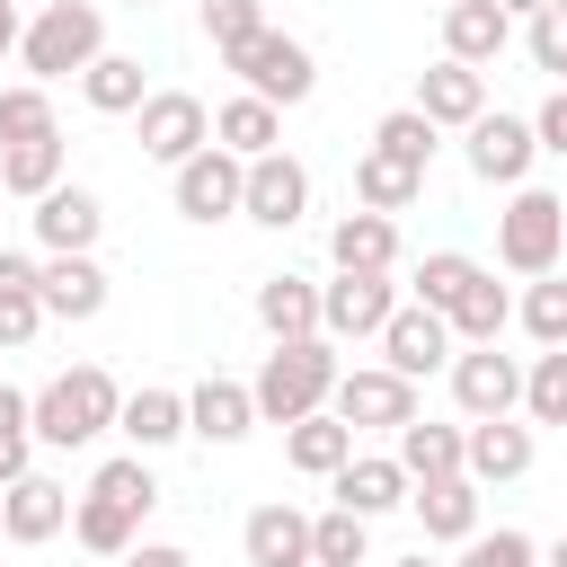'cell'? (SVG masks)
I'll list each match as a JSON object with an SVG mask.
<instances>
[{
    "label": "cell",
    "mask_w": 567,
    "mask_h": 567,
    "mask_svg": "<svg viewBox=\"0 0 567 567\" xmlns=\"http://www.w3.org/2000/svg\"><path fill=\"white\" fill-rule=\"evenodd\" d=\"M452 399H461V416L470 425H487V416H514L523 408V363L514 354H496V346H452Z\"/></svg>",
    "instance_id": "9c48e42d"
},
{
    "label": "cell",
    "mask_w": 567,
    "mask_h": 567,
    "mask_svg": "<svg viewBox=\"0 0 567 567\" xmlns=\"http://www.w3.org/2000/svg\"><path fill=\"white\" fill-rule=\"evenodd\" d=\"M328 416H346L354 434H399V425H416V381H399L390 363H354V372H337Z\"/></svg>",
    "instance_id": "52a82bcc"
},
{
    "label": "cell",
    "mask_w": 567,
    "mask_h": 567,
    "mask_svg": "<svg viewBox=\"0 0 567 567\" xmlns=\"http://www.w3.org/2000/svg\"><path fill=\"white\" fill-rule=\"evenodd\" d=\"M558 204H567V195H558Z\"/></svg>",
    "instance_id": "11a10c76"
},
{
    "label": "cell",
    "mask_w": 567,
    "mask_h": 567,
    "mask_svg": "<svg viewBox=\"0 0 567 567\" xmlns=\"http://www.w3.org/2000/svg\"><path fill=\"white\" fill-rule=\"evenodd\" d=\"M115 567H195V558H186L177 540H133V549H124Z\"/></svg>",
    "instance_id": "c3c4849f"
},
{
    "label": "cell",
    "mask_w": 567,
    "mask_h": 567,
    "mask_svg": "<svg viewBox=\"0 0 567 567\" xmlns=\"http://www.w3.org/2000/svg\"><path fill=\"white\" fill-rule=\"evenodd\" d=\"M71 540H80L89 558H124V549L142 540V514H124V505H106V496H71Z\"/></svg>",
    "instance_id": "e575fe53"
},
{
    "label": "cell",
    "mask_w": 567,
    "mask_h": 567,
    "mask_svg": "<svg viewBox=\"0 0 567 567\" xmlns=\"http://www.w3.org/2000/svg\"><path fill=\"white\" fill-rule=\"evenodd\" d=\"M328 487H337V505H346V514H363V523H372V514H399V505H408V470H399L390 452H354V461H346V470H337Z\"/></svg>",
    "instance_id": "d4e9b609"
},
{
    "label": "cell",
    "mask_w": 567,
    "mask_h": 567,
    "mask_svg": "<svg viewBox=\"0 0 567 567\" xmlns=\"http://www.w3.org/2000/svg\"><path fill=\"white\" fill-rule=\"evenodd\" d=\"M115 408H124V390H115L106 363H71L44 390H27V416H35L44 452H89L97 434H115Z\"/></svg>",
    "instance_id": "6da1fadb"
},
{
    "label": "cell",
    "mask_w": 567,
    "mask_h": 567,
    "mask_svg": "<svg viewBox=\"0 0 567 567\" xmlns=\"http://www.w3.org/2000/svg\"><path fill=\"white\" fill-rule=\"evenodd\" d=\"M523 53H532V71H549L567 89V0H549V9L523 18Z\"/></svg>",
    "instance_id": "f6af8a7d"
},
{
    "label": "cell",
    "mask_w": 567,
    "mask_h": 567,
    "mask_svg": "<svg viewBox=\"0 0 567 567\" xmlns=\"http://www.w3.org/2000/svg\"><path fill=\"white\" fill-rule=\"evenodd\" d=\"M461 452H470V425H434V416H416V425H399V470H408V487L416 478H452L461 470Z\"/></svg>",
    "instance_id": "1f68e13d"
},
{
    "label": "cell",
    "mask_w": 567,
    "mask_h": 567,
    "mask_svg": "<svg viewBox=\"0 0 567 567\" xmlns=\"http://www.w3.org/2000/svg\"><path fill=\"white\" fill-rule=\"evenodd\" d=\"M62 159H71L62 133H44V142H9V151H0V195H18V204L53 195V186H62Z\"/></svg>",
    "instance_id": "d6a6232c"
},
{
    "label": "cell",
    "mask_w": 567,
    "mask_h": 567,
    "mask_svg": "<svg viewBox=\"0 0 567 567\" xmlns=\"http://www.w3.org/2000/svg\"><path fill=\"white\" fill-rule=\"evenodd\" d=\"M452 567H540V540L514 532V523H496V532H470Z\"/></svg>",
    "instance_id": "ee69618b"
},
{
    "label": "cell",
    "mask_w": 567,
    "mask_h": 567,
    "mask_svg": "<svg viewBox=\"0 0 567 567\" xmlns=\"http://www.w3.org/2000/svg\"><path fill=\"white\" fill-rule=\"evenodd\" d=\"M44 328V301H35V257L27 248H0V354L35 346Z\"/></svg>",
    "instance_id": "f546056e"
},
{
    "label": "cell",
    "mask_w": 567,
    "mask_h": 567,
    "mask_svg": "<svg viewBox=\"0 0 567 567\" xmlns=\"http://www.w3.org/2000/svg\"><path fill=\"white\" fill-rule=\"evenodd\" d=\"M461 159H470V177L478 186H532V159H540V142H532V115H505V106H487L470 133H461Z\"/></svg>",
    "instance_id": "ba28073f"
},
{
    "label": "cell",
    "mask_w": 567,
    "mask_h": 567,
    "mask_svg": "<svg viewBox=\"0 0 567 567\" xmlns=\"http://www.w3.org/2000/svg\"><path fill=\"white\" fill-rule=\"evenodd\" d=\"M89 496H106V505H124V514H151V505H159V470H151L142 452H115V461H97Z\"/></svg>",
    "instance_id": "8d00e7d4"
},
{
    "label": "cell",
    "mask_w": 567,
    "mask_h": 567,
    "mask_svg": "<svg viewBox=\"0 0 567 567\" xmlns=\"http://www.w3.org/2000/svg\"><path fill=\"white\" fill-rule=\"evenodd\" d=\"M408 106H416L434 133H470V124L487 115V71H470V62H452V53H443V62H425V71H416V97H408Z\"/></svg>",
    "instance_id": "7c38bea8"
},
{
    "label": "cell",
    "mask_w": 567,
    "mask_h": 567,
    "mask_svg": "<svg viewBox=\"0 0 567 567\" xmlns=\"http://www.w3.org/2000/svg\"><path fill=\"white\" fill-rule=\"evenodd\" d=\"M0 532H9L18 549L62 540V532H71V487H62V478H44V470H27L18 487H0Z\"/></svg>",
    "instance_id": "2e32d148"
},
{
    "label": "cell",
    "mask_w": 567,
    "mask_h": 567,
    "mask_svg": "<svg viewBox=\"0 0 567 567\" xmlns=\"http://www.w3.org/2000/svg\"><path fill=\"white\" fill-rule=\"evenodd\" d=\"M514 319H523V337H532L540 354H549V346H567V275H540V284H523Z\"/></svg>",
    "instance_id": "b9f144b4"
},
{
    "label": "cell",
    "mask_w": 567,
    "mask_h": 567,
    "mask_svg": "<svg viewBox=\"0 0 567 567\" xmlns=\"http://www.w3.org/2000/svg\"><path fill=\"white\" fill-rule=\"evenodd\" d=\"M408 514L425 523V540H470V532H478V478H470V470L416 478V487H408Z\"/></svg>",
    "instance_id": "cb8c5ba5"
},
{
    "label": "cell",
    "mask_w": 567,
    "mask_h": 567,
    "mask_svg": "<svg viewBox=\"0 0 567 567\" xmlns=\"http://www.w3.org/2000/svg\"><path fill=\"white\" fill-rule=\"evenodd\" d=\"M186 434H195V443H248V434H257V399H248V381L204 372V381L186 390Z\"/></svg>",
    "instance_id": "ac0fdd59"
},
{
    "label": "cell",
    "mask_w": 567,
    "mask_h": 567,
    "mask_svg": "<svg viewBox=\"0 0 567 567\" xmlns=\"http://www.w3.org/2000/svg\"><path fill=\"white\" fill-rule=\"evenodd\" d=\"M44 133H62V115H53V89H35V80H9V89H0V151H9V142H44Z\"/></svg>",
    "instance_id": "74e56055"
},
{
    "label": "cell",
    "mask_w": 567,
    "mask_h": 567,
    "mask_svg": "<svg viewBox=\"0 0 567 567\" xmlns=\"http://www.w3.org/2000/svg\"><path fill=\"white\" fill-rule=\"evenodd\" d=\"M470 275H478V257H461V248H425L416 275H408V292H416L425 310H452V301L470 292Z\"/></svg>",
    "instance_id": "60d3db41"
},
{
    "label": "cell",
    "mask_w": 567,
    "mask_h": 567,
    "mask_svg": "<svg viewBox=\"0 0 567 567\" xmlns=\"http://www.w3.org/2000/svg\"><path fill=\"white\" fill-rule=\"evenodd\" d=\"M363 558H372V523L363 514H346V505L310 514V567H363Z\"/></svg>",
    "instance_id": "d590c367"
},
{
    "label": "cell",
    "mask_w": 567,
    "mask_h": 567,
    "mask_svg": "<svg viewBox=\"0 0 567 567\" xmlns=\"http://www.w3.org/2000/svg\"><path fill=\"white\" fill-rule=\"evenodd\" d=\"M239 549H248V567H310V514L284 505V496H266V505H248Z\"/></svg>",
    "instance_id": "d6986e66"
},
{
    "label": "cell",
    "mask_w": 567,
    "mask_h": 567,
    "mask_svg": "<svg viewBox=\"0 0 567 567\" xmlns=\"http://www.w3.org/2000/svg\"><path fill=\"white\" fill-rule=\"evenodd\" d=\"M505 44H514V18L496 0H443V53L452 62L487 71V62H505Z\"/></svg>",
    "instance_id": "7402d4cb"
},
{
    "label": "cell",
    "mask_w": 567,
    "mask_h": 567,
    "mask_svg": "<svg viewBox=\"0 0 567 567\" xmlns=\"http://www.w3.org/2000/svg\"><path fill=\"white\" fill-rule=\"evenodd\" d=\"M372 151L381 159H408V168H434V151H443V133L416 115V106H390L381 124H372Z\"/></svg>",
    "instance_id": "ab89813d"
},
{
    "label": "cell",
    "mask_w": 567,
    "mask_h": 567,
    "mask_svg": "<svg viewBox=\"0 0 567 567\" xmlns=\"http://www.w3.org/2000/svg\"><path fill=\"white\" fill-rule=\"evenodd\" d=\"M337 346L328 337H292V346H275L266 363H257V381H248V399H257V425H301V416H319L328 408V390H337Z\"/></svg>",
    "instance_id": "7a4b0ae2"
},
{
    "label": "cell",
    "mask_w": 567,
    "mask_h": 567,
    "mask_svg": "<svg viewBox=\"0 0 567 567\" xmlns=\"http://www.w3.org/2000/svg\"><path fill=\"white\" fill-rule=\"evenodd\" d=\"M390 310H399V284H390V275H337V284H319V337H328V346L381 337Z\"/></svg>",
    "instance_id": "8fae6325"
},
{
    "label": "cell",
    "mask_w": 567,
    "mask_h": 567,
    "mask_svg": "<svg viewBox=\"0 0 567 567\" xmlns=\"http://www.w3.org/2000/svg\"><path fill=\"white\" fill-rule=\"evenodd\" d=\"M257 27H266V0H204V35H213V53H239Z\"/></svg>",
    "instance_id": "bcb514c9"
},
{
    "label": "cell",
    "mask_w": 567,
    "mask_h": 567,
    "mask_svg": "<svg viewBox=\"0 0 567 567\" xmlns=\"http://www.w3.org/2000/svg\"><path fill=\"white\" fill-rule=\"evenodd\" d=\"M80 97H89V115H142V97H151V80H142V53H97L89 71H80Z\"/></svg>",
    "instance_id": "4dcf8cb0"
},
{
    "label": "cell",
    "mask_w": 567,
    "mask_h": 567,
    "mask_svg": "<svg viewBox=\"0 0 567 567\" xmlns=\"http://www.w3.org/2000/svg\"><path fill=\"white\" fill-rule=\"evenodd\" d=\"M115 434L151 461V452H168V443H186V390H159V381H142V390H124V408H115Z\"/></svg>",
    "instance_id": "ffe728a7"
},
{
    "label": "cell",
    "mask_w": 567,
    "mask_h": 567,
    "mask_svg": "<svg viewBox=\"0 0 567 567\" xmlns=\"http://www.w3.org/2000/svg\"><path fill=\"white\" fill-rule=\"evenodd\" d=\"M35 470V416H27V390L0 381V487H18Z\"/></svg>",
    "instance_id": "7bdbcfd3"
},
{
    "label": "cell",
    "mask_w": 567,
    "mask_h": 567,
    "mask_svg": "<svg viewBox=\"0 0 567 567\" xmlns=\"http://www.w3.org/2000/svg\"><path fill=\"white\" fill-rule=\"evenodd\" d=\"M523 416L567 434V346H549V354H532V363H523Z\"/></svg>",
    "instance_id": "f35d334b"
},
{
    "label": "cell",
    "mask_w": 567,
    "mask_h": 567,
    "mask_svg": "<svg viewBox=\"0 0 567 567\" xmlns=\"http://www.w3.org/2000/svg\"><path fill=\"white\" fill-rule=\"evenodd\" d=\"M532 142H540L549 159H567V89H549V97H540V115H532Z\"/></svg>",
    "instance_id": "7dc6e473"
},
{
    "label": "cell",
    "mask_w": 567,
    "mask_h": 567,
    "mask_svg": "<svg viewBox=\"0 0 567 567\" xmlns=\"http://www.w3.org/2000/svg\"><path fill=\"white\" fill-rule=\"evenodd\" d=\"M35 239H44V257H97V239H106V204L89 195V186H53V195H35Z\"/></svg>",
    "instance_id": "9a60e30c"
},
{
    "label": "cell",
    "mask_w": 567,
    "mask_h": 567,
    "mask_svg": "<svg viewBox=\"0 0 567 567\" xmlns=\"http://www.w3.org/2000/svg\"><path fill=\"white\" fill-rule=\"evenodd\" d=\"M133 142H142V159L186 168V159L213 142V106H204L195 89H151V97H142V115H133Z\"/></svg>",
    "instance_id": "8992f818"
},
{
    "label": "cell",
    "mask_w": 567,
    "mask_h": 567,
    "mask_svg": "<svg viewBox=\"0 0 567 567\" xmlns=\"http://www.w3.org/2000/svg\"><path fill=\"white\" fill-rule=\"evenodd\" d=\"M328 266H337V275H390V266H399V221L354 204V213L328 230Z\"/></svg>",
    "instance_id": "603a6c76"
},
{
    "label": "cell",
    "mask_w": 567,
    "mask_h": 567,
    "mask_svg": "<svg viewBox=\"0 0 567 567\" xmlns=\"http://www.w3.org/2000/svg\"><path fill=\"white\" fill-rule=\"evenodd\" d=\"M239 213H248L257 230H292V221L310 213V168H301L292 151H266V159H248V186H239Z\"/></svg>",
    "instance_id": "4fadbf2b"
},
{
    "label": "cell",
    "mask_w": 567,
    "mask_h": 567,
    "mask_svg": "<svg viewBox=\"0 0 567 567\" xmlns=\"http://www.w3.org/2000/svg\"><path fill=\"white\" fill-rule=\"evenodd\" d=\"M443 328H452V346H496V337L514 328V292H505L487 266H478V275H470V292L443 310Z\"/></svg>",
    "instance_id": "83f0119b"
},
{
    "label": "cell",
    "mask_w": 567,
    "mask_h": 567,
    "mask_svg": "<svg viewBox=\"0 0 567 567\" xmlns=\"http://www.w3.org/2000/svg\"><path fill=\"white\" fill-rule=\"evenodd\" d=\"M106 292H115V284H106L97 257H35V301H44V319H71V328H80V319L106 310Z\"/></svg>",
    "instance_id": "e0dca14e"
},
{
    "label": "cell",
    "mask_w": 567,
    "mask_h": 567,
    "mask_svg": "<svg viewBox=\"0 0 567 567\" xmlns=\"http://www.w3.org/2000/svg\"><path fill=\"white\" fill-rule=\"evenodd\" d=\"M239 186H248V159H230L221 142H204L186 168H168V195H177V213H186V221H204V230L239 213Z\"/></svg>",
    "instance_id": "30bf717a"
},
{
    "label": "cell",
    "mask_w": 567,
    "mask_h": 567,
    "mask_svg": "<svg viewBox=\"0 0 567 567\" xmlns=\"http://www.w3.org/2000/svg\"><path fill=\"white\" fill-rule=\"evenodd\" d=\"M540 567H567V532H558V540H549V549H540Z\"/></svg>",
    "instance_id": "f5cc1de1"
},
{
    "label": "cell",
    "mask_w": 567,
    "mask_h": 567,
    "mask_svg": "<svg viewBox=\"0 0 567 567\" xmlns=\"http://www.w3.org/2000/svg\"><path fill=\"white\" fill-rule=\"evenodd\" d=\"M257 328H266L275 346L319 337V284H310V275H266V284H257Z\"/></svg>",
    "instance_id": "4316f807"
},
{
    "label": "cell",
    "mask_w": 567,
    "mask_h": 567,
    "mask_svg": "<svg viewBox=\"0 0 567 567\" xmlns=\"http://www.w3.org/2000/svg\"><path fill=\"white\" fill-rule=\"evenodd\" d=\"M532 461H540L532 425H514V416H487V425H470V452H461V470H470L478 487H514Z\"/></svg>",
    "instance_id": "44dd1931"
},
{
    "label": "cell",
    "mask_w": 567,
    "mask_h": 567,
    "mask_svg": "<svg viewBox=\"0 0 567 567\" xmlns=\"http://www.w3.org/2000/svg\"><path fill=\"white\" fill-rule=\"evenodd\" d=\"M97 53H106V9H97V0H44V9L27 18V35H18V62H27L35 89L80 80Z\"/></svg>",
    "instance_id": "3957f363"
},
{
    "label": "cell",
    "mask_w": 567,
    "mask_h": 567,
    "mask_svg": "<svg viewBox=\"0 0 567 567\" xmlns=\"http://www.w3.org/2000/svg\"><path fill=\"white\" fill-rule=\"evenodd\" d=\"M372 346H381V363H390L399 381H425V372L452 363V328H443V310H425V301H399Z\"/></svg>",
    "instance_id": "5bb4252c"
},
{
    "label": "cell",
    "mask_w": 567,
    "mask_h": 567,
    "mask_svg": "<svg viewBox=\"0 0 567 567\" xmlns=\"http://www.w3.org/2000/svg\"><path fill=\"white\" fill-rule=\"evenodd\" d=\"M496 266L523 275V284H540V275L567 266V204L549 186H514L505 195V213H496Z\"/></svg>",
    "instance_id": "277c9868"
},
{
    "label": "cell",
    "mask_w": 567,
    "mask_h": 567,
    "mask_svg": "<svg viewBox=\"0 0 567 567\" xmlns=\"http://www.w3.org/2000/svg\"><path fill=\"white\" fill-rule=\"evenodd\" d=\"M284 461L301 470V478H337L346 461H354V425L346 416H301V425H284Z\"/></svg>",
    "instance_id": "f1b7e54d"
},
{
    "label": "cell",
    "mask_w": 567,
    "mask_h": 567,
    "mask_svg": "<svg viewBox=\"0 0 567 567\" xmlns=\"http://www.w3.org/2000/svg\"><path fill=\"white\" fill-rule=\"evenodd\" d=\"M124 9H151V0H124Z\"/></svg>",
    "instance_id": "db71d44e"
},
{
    "label": "cell",
    "mask_w": 567,
    "mask_h": 567,
    "mask_svg": "<svg viewBox=\"0 0 567 567\" xmlns=\"http://www.w3.org/2000/svg\"><path fill=\"white\" fill-rule=\"evenodd\" d=\"M496 9H505V18H532V9H549V0H496Z\"/></svg>",
    "instance_id": "f907efd6"
},
{
    "label": "cell",
    "mask_w": 567,
    "mask_h": 567,
    "mask_svg": "<svg viewBox=\"0 0 567 567\" xmlns=\"http://www.w3.org/2000/svg\"><path fill=\"white\" fill-rule=\"evenodd\" d=\"M213 142H221L230 159H266V151H284V115H275L266 97H248V89H239V97H221V106H213Z\"/></svg>",
    "instance_id": "484cf974"
},
{
    "label": "cell",
    "mask_w": 567,
    "mask_h": 567,
    "mask_svg": "<svg viewBox=\"0 0 567 567\" xmlns=\"http://www.w3.org/2000/svg\"><path fill=\"white\" fill-rule=\"evenodd\" d=\"M390 567H443V558H434V549H408V558H390Z\"/></svg>",
    "instance_id": "816d5d0a"
},
{
    "label": "cell",
    "mask_w": 567,
    "mask_h": 567,
    "mask_svg": "<svg viewBox=\"0 0 567 567\" xmlns=\"http://www.w3.org/2000/svg\"><path fill=\"white\" fill-rule=\"evenodd\" d=\"M18 35H27V18H18V0H0V62L18 53Z\"/></svg>",
    "instance_id": "681fc988"
},
{
    "label": "cell",
    "mask_w": 567,
    "mask_h": 567,
    "mask_svg": "<svg viewBox=\"0 0 567 567\" xmlns=\"http://www.w3.org/2000/svg\"><path fill=\"white\" fill-rule=\"evenodd\" d=\"M416 195H425V168L381 159V151H363V159H354V204H363V213H390V221H399Z\"/></svg>",
    "instance_id": "836d02e7"
},
{
    "label": "cell",
    "mask_w": 567,
    "mask_h": 567,
    "mask_svg": "<svg viewBox=\"0 0 567 567\" xmlns=\"http://www.w3.org/2000/svg\"><path fill=\"white\" fill-rule=\"evenodd\" d=\"M221 62H230V71H239V89H248V97H266L275 115H284V106H301V97L319 89L310 44H301V35H284V27H257V35H248L239 53H221Z\"/></svg>",
    "instance_id": "5b68a950"
}]
</instances>
